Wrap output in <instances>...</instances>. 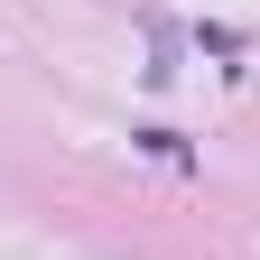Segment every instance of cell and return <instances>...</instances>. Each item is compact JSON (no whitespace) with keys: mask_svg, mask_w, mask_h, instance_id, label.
Wrapping results in <instances>:
<instances>
[{"mask_svg":"<svg viewBox=\"0 0 260 260\" xmlns=\"http://www.w3.org/2000/svg\"><path fill=\"white\" fill-rule=\"evenodd\" d=\"M140 149H149V158H168V168H186V140H177V130H140Z\"/></svg>","mask_w":260,"mask_h":260,"instance_id":"6da1fadb","label":"cell"}]
</instances>
